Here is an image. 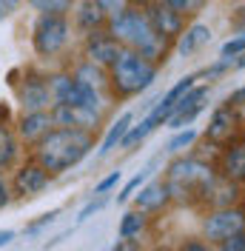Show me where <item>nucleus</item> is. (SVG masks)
I'll return each mask as SVG.
<instances>
[{"label":"nucleus","instance_id":"2eb2a0df","mask_svg":"<svg viewBox=\"0 0 245 251\" xmlns=\"http://www.w3.org/2000/svg\"><path fill=\"white\" fill-rule=\"evenodd\" d=\"M51 114H46V111H29L23 120H20V134L26 137V140H40L46 131H51Z\"/></svg>","mask_w":245,"mask_h":251},{"label":"nucleus","instance_id":"9b49d317","mask_svg":"<svg viewBox=\"0 0 245 251\" xmlns=\"http://www.w3.org/2000/svg\"><path fill=\"white\" fill-rule=\"evenodd\" d=\"M86 51H89L92 63H97V66H111L122 49H120L117 37H114L111 31H108V34L106 31H92V37H89V43H86Z\"/></svg>","mask_w":245,"mask_h":251},{"label":"nucleus","instance_id":"9d476101","mask_svg":"<svg viewBox=\"0 0 245 251\" xmlns=\"http://www.w3.org/2000/svg\"><path fill=\"white\" fill-rule=\"evenodd\" d=\"M100 109H89V106H69V103H57L51 120L66 126V128H89L97 123Z\"/></svg>","mask_w":245,"mask_h":251},{"label":"nucleus","instance_id":"dca6fc26","mask_svg":"<svg viewBox=\"0 0 245 251\" xmlns=\"http://www.w3.org/2000/svg\"><path fill=\"white\" fill-rule=\"evenodd\" d=\"M169 188L166 183H148V186L143 188L137 194V208L140 211H157V208H163V205L169 203Z\"/></svg>","mask_w":245,"mask_h":251},{"label":"nucleus","instance_id":"473e14b6","mask_svg":"<svg viewBox=\"0 0 245 251\" xmlns=\"http://www.w3.org/2000/svg\"><path fill=\"white\" fill-rule=\"evenodd\" d=\"M111 251H143V246H140V240H134V237H120L111 246Z\"/></svg>","mask_w":245,"mask_h":251},{"label":"nucleus","instance_id":"412c9836","mask_svg":"<svg viewBox=\"0 0 245 251\" xmlns=\"http://www.w3.org/2000/svg\"><path fill=\"white\" fill-rule=\"evenodd\" d=\"M146 223H148V220H146V211H128V214H125V217L120 220V237H137L140 231H143V228H146Z\"/></svg>","mask_w":245,"mask_h":251},{"label":"nucleus","instance_id":"0eeeda50","mask_svg":"<svg viewBox=\"0 0 245 251\" xmlns=\"http://www.w3.org/2000/svg\"><path fill=\"white\" fill-rule=\"evenodd\" d=\"M49 94L57 100V103H69V106H89V109H100V97L97 89L86 86L83 80L77 77H57L51 83Z\"/></svg>","mask_w":245,"mask_h":251},{"label":"nucleus","instance_id":"c9c22d12","mask_svg":"<svg viewBox=\"0 0 245 251\" xmlns=\"http://www.w3.org/2000/svg\"><path fill=\"white\" fill-rule=\"evenodd\" d=\"M20 0H0V17H9L12 12H17Z\"/></svg>","mask_w":245,"mask_h":251},{"label":"nucleus","instance_id":"20e7f679","mask_svg":"<svg viewBox=\"0 0 245 251\" xmlns=\"http://www.w3.org/2000/svg\"><path fill=\"white\" fill-rule=\"evenodd\" d=\"M157 77V66L151 60H146L140 51L122 49L117 54V60L111 63V80L114 89L120 94H137L143 89L151 86V80Z\"/></svg>","mask_w":245,"mask_h":251},{"label":"nucleus","instance_id":"cd10ccee","mask_svg":"<svg viewBox=\"0 0 245 251\" xmlns=\"http://www.w3.org/2000/svg\"><path fill=\"white\" fill-rule=\"evenodd\" d=\"M194 137H197V131H194V128H185V131H180V134L169 143V151H183L185 146H191V143H194Z\"/></svg>","mask_w":245,"mask_h":251},{"label":"nucleus","instance_id":"c756f323","mask_svg":"<svg viewBox=\"0 0 245 251\" xmlns=\"http://www.w3.org/2000/svg\"><path fill=\"white\" fill-rule=\"evenodd\" d=\"M148 174H151V172H140L137 177L128 183V186L122 188V194H117V200H120V203H122V200H128V197H131V194H134V191L140 188V183H146V180H148Z\"/></svg>","mask_w":245,"mask_h":251},{"label":"nucleus","instance_id":"e433bc0d","mask_svg":"<svg viewBox=\"0 0 245 251\" xmlns=\"http://www.w3.org/2000/svg\"><path fill=\"white\" fill-rule=\"evenodd\" d=\"M15 240V231H0V246H9Z\"/></svg>","mask_w":245,"mask_h":251},{"label":"nucleus","instance_id":"6e6552de","mask_svg":"<svg viewBox=\"0 0 245 251\" xmlns=\"http://www.w3.org/2000/svg\"><path fill=\"white\" fill-rule=\"evenodd\" d=\"M208 97V86H191L188 92L171 106V114H169V126L171 128H183V126H188L194 117L199 114V109H202V100Z\"/></svg>","mask_w":245,"mask_h":251},{"label":"nucleus","instance_id":"4c0bfd02","mask_svg":"<svg viewBox=\"0 0 245 251\" xmlns=\"http://www.w3.org/2000/svg\"><path fill=\"white\" fill-rule=\"evenodd\" d=\"M9 203V191H6V186H3V180H0V208Z\"/></svg>","mask_w":245,"mask_h":251},{"label":"nucleus","instance_id":"ddd939ff","mask_svg":"<svg viewBox=\"0 0 245 251\" xmlns=\"http://www.w3.org/2000/svg\"><path fill=\"white\" fill-rule=\"evenodd\" d=\"M220 172L225 180L234 183H245V143H234L228 146L222 157H220Z\"/></svg>","mask_w":245,"mask_h":251},{"label":"nucleus","instance_id":"b1692460","mask_svg":"<svg viewBox=\"0 0 245 251\" xmlns=\"http://www.w3.org/2000/svg\"><path fill=\"white\" fill-rule=\"evenodd\" d=\"M29 3L34 9H40L43 15H63V12L72 9L74 0H29Z\"/></svg>","mask_w":245,"mask_h":251},{"label":"nucleus","instance_id":"a878e982","mask_svg":"<svg viewBox=\"0 0 245 251\" xmlns=\"http://www.w3.org/2000/svg\"><path fill=\"white\" fill-rule=\"evenodd\" d=\"M166 6H171L177 15H197L199 9L205 6V0H163Z\"/></svg>","mask_w":245,"mask_h":251},{"label":"nucleus","instance_id":"1a4fd4ad","mask_svg":"<svg viewBox=\"0 0 245 251\" xmlns=\"http://www.w3.org/2000/svg\"><path fill=\"white\" fill-rule=\"evenodd\" d=\"M146 17H148V23L154 26V31L163 37V40H171V37H177L180 29H183V15H177L171 6H166L163 0L160 3H151L148 9H146Z\"/></svg>","mask_w":245,"mask_h":251},{"label":"nucleus","instance_id":"6ab92c4d","mask_svg":"<svg viewBox=\"0 0 245 251\" xmlns=\"http://www.w3.org/2000/svg\"><path fill=\"white\" fill-rule=\"evenodd\" d=\"M103 20H106V15H103V9L94 3V0H86L83 6H80V15H77V23L83 26V29H100L103 26Z\"/></svg>","mask_w":245,"mask_h":251},{"label":"nucleus","instance_id":"4468645a","mask_svg":"<svg viewBox=\"0 0 245 251\" xmlns=\"http://www.w3.org/2000/svg\"><path fill=\"white\" fill-rule=\"evenodd\" d=\"M49 183V172L43 166H23L15 177V188L17 194H23V197H31V194H37V191H43Z\"/></svg>","mask_w":245,"mask_h":251},{"label":"nucleus","instance_id":"aec40b11","mask_svg":"<svg viewBox=\"0 0 245 251\" xmlns=\"http://www.w3.org/2000/svg\"><path fill=\"white\" fill-rule=\"evenodd\" d=\"M128 128H131V114H122L120 120L111 126V131L106 134V140H103V149H100V154H108V151H111V149H114V146H117V143H120L122 137H125V131H128Z\"/></svg>","mask_w":245,"mask_h":251},{"label":"nucleus","instance_id":"39448f33","mask_svg":"<svg viewBox=\"0 0 245 251\" xmlns=\"http://www.w3.org/2000/svg\"><path fill=\"white\" fill-rule=\"evenodd\" d=\"M69 40V23L63 15H43L34 26V49L37 54L43 57H51L57 54Z\"/></svg>","mask_w":245,"mask_h":251},{"label":"nucleus","instance_id":"58836bf2","mask_svg":"<svg viewBox=\"0 0 245 251\" xmlns=\"http://www.w3.org/2000/svg\"><path fill=\"white\" fill-rule=\"evenodd\" d=\"M237 66H240V69H245V51H243V57L237 60Z\"/></svg>","mask_w":245,"mask_h":251},{"label":"nucleus","instance_id":"f257e3e1","mask_svg":"<svg viewBox=\"0 0 245 251\" xmlns=\"http://www.w3.org/2000/svg\"><path fill=\"white\" fill-rule=\"evenodd\" d=\"M92 149V134L86 128H57L37 140V160L49 174H60L77 166Z\"/></svg>","mask_w":245,"mask_h":251},{"label":"nucleus","instance_id":"f03ea898","mask_svg":"<svg viewBox=\"0 0 245 251\" xmlns=\"http://www.w3.org/2000/svg\"><path fill=\"white\" fill-rule=\"evenodd\" d=\"M111 34L117 37V43L128 46L131 51H140L146 60H160L166 54V40L154 31V26L148 23L146 12L140 9H122L120 15L111 17Z\"/></svg>","mask_w":245,"mask_h":251},{"label":"nucleus","instance_id":"f704fd0d","mask_svg":"<svg viewBox=\"0 0 245 251\" xmlns=\"http://www.w3.org/2000/svg\"><path fill=\"white\" fill-rule=\"evenodd\" d=\"M180 251H211L208 249V243H202V240H185Z\"/></svg>","mask_w":245,"mask_h":251},{"label":"nucleus","instance_id":"f8f14e48","mask_svg":"<svg viewBox=\"0 0 245 251\" xmlns=\"http://www.w3.org/2000/svg\"><path fill=\"white\" fill-rule=\"evenodd\" d=\"M237 126H240V120H237V114L231 111V106L225 103L222 109L214 111V117H211V126H208L205 137L214 143V146H225V143H231V137L237 134Z\"/></svg>","mask_w":245,"mask_h":251},{"label":"nucleus","instance_id":"7c9ffc66","mask_svg":"<svg viewBox=\"0 0 245 251\" xmlns=\"http://www.w3.org/2000/svg\"><path fill=\"white\" fill-rule=\"evenodd\" d=\"M220 251H245V231L228 237V240H222V243H220Z\"/></svg>","mask_w":245,"mask_h":251},{"label":"nucleus","instance_id":"c85d7f7f","mask_svg":"<svg viewBox=\"0 0 245 251\" xmlns=\"http://www.w3.org/2000/svg\"><path fill=\"white\" fill-rule=\"evenodd\" d=\"M94 3H97V6H100V9H103V15H120L122 9H125V6H128V0H94Z\"/></svg>","mask_w":245,"mask_h":251},{"label":"nucleus","instance_id":"f3484780","mask_svg":"<svg viewBox=\"0 0 245 251\" xmlns=\"http://www.w3.org/2000/svg\"><path fill=\"white\" fill-rule=\"evenodd\" d=\"M208 40H211V29H208V26H202V23H194V26L180 37L177 51H180V54H194V51L202 49Z\"/></svg>","mask_w":245,"mask_h":251},{"label":"nucleus","instance_id":"7ed1b4c3","mask_svg":"<svg viewBox=\"0 0 245 251\" xmlns=\"http://www.w3.org/2000/svg\"><path fill=\"white\" fill-rule=\"evenodd\" d=\"M214 177H217L214 169L199 163V160H177V163L169 166L166 188H169L171 197H177V200L202 203V197H205V191H208Z\"/></svg>","mask_w":245,"mask_h":251},{"label":"nucleus","instance_id":"5701e85b","mask_svg":"<svg viewBox=\"0 0 245 251\" xmlns=\"http://www.w3.org/2000/svg\"><path fill=\"white\" fill-rule=\"evenodd\" d=\"M194 80H197V75H188V77H185V80H180L177 86H171V89H169V94H166V97L160 100V106L171 111V106H174V103H177V100H180V97H183V94L188 92V89H191V86H194Z\"/></svg>","mask_w":245,"mask_h":251},{"label":"nucleus","instance_id":"2f4dec72","mask_svg":"<svg viewBox=\"0 0 245 251\" xmlns=\"http://www.w3.org/2000/svg\"><path fill=\"white\" fill-rule=\"evenodd\" d=\"M240 51H245V34L234 37V40H228V43L222 46V57H234V54H240Z\"/></svg>","mask_w":245,"mask_h":251},{"label":"nucleus","instance_id":"ea45409f","mask_svg":"<svg viewBox=\"0 0 245 251\" xmlns=\"http://www.w3.org/2000/svg\"><path fill=\"white\" fill-rule=\"evenodd\" d=\"M143 3H146V0H143Z\"/></svg>","mask_w":245,"mask_h":251},{"label":"nucleus","instance_id":"393cba45","mask_svg":"<svg viewBox=\"0 0 245 251\" xmlns=\"http://www.w3.org/2000/svg\"><path fill=\"white\" fill-rule=\"evenodd\" d=\"M77 80H83V83H86V86H92V89H100L106 77H103V72H100L94 63H89V66H83V69L77 72Z\"/></svg>","mask_w":245,"mask_h":251},{"label":"nucleus","instance_id":"72a5a7b5","mask_svg":"<svg viewBox=\"0 0 245 251\" xmlns=\"http://www.w3.org/2000/svg\"><path fill=\"white\" fill-rule=\"evenodd\" d=\"M117 183H120V172H111L103 183H97V188H94V191H97V194H103V191H108L111 186H117Z\"/></svg>","mask_w":245,"mask_h":251},{"label":"nucleus","instance_id":"423d86ee","mask_svg":"<svg viewBox=\"0 0 245 251\" xmlns=\"http://www.w3.org/2000/svg\"><path fill=\"white\" fill-rule=\"evenodd\" d=\"M240 231H245V211L243 208H214L208 217H205V223H202V234H205V240L208 243H222V240H228V237L240 234Z\"/></svg>","mask_w":245,"mask_h":251},{"label":"nucleus","instance_id":"bb28decb","mask_svg":"<svg viewBox=\"0 0 245 251\" xmlns=\"http://www.w3.org/2000/svg\"><path fill=\"white\" fill-rule=\"evenodd\" d=\"M228 106H231V111L237 114L240 126H243L245 123V86H243V89H237V92L228 97Z\"/></svg>","mask_w":245,"mask_h":251},{"label":"nucleus","instance_id":"a211bd4d","mask_svg":"<svg viewBox=\"0 0 245 251\" xmlns=\"http://www.w3.org/2000/svg\"><path fill=\"white\" fill-rule=\"evenodd\" d=\"M20 103H23L26 111H40L49 103V86H43L40 80L26 83V89L20 92Z\"/></svg>","mask_w":245,"mask_h":251},{"label":"nucleus","instance_id":"4be33fe9","mask_svg":"<svg viewBox=\"0 0 245 251\" xmlns=\"http://www.w3.org/2000/svg\"><path fill=\"white\" fill-rule=\"evenodd\" d=\"M15 157H17V140H15V134H12L6 126H0V166H9Z\"/></svg>","mask_w":245,"mask_h":251}]
</instances>
